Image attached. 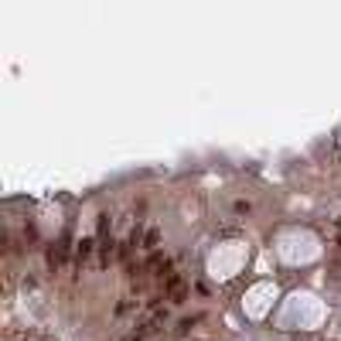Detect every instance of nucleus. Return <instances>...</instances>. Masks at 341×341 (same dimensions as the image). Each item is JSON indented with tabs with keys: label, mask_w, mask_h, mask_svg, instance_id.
<instances>
[{
	"label": "nucleus",
	"mask_w": 341,
	"mask_h": 341,
	"mask_svg": "<svg viewBox=\"0 0 341 341\" xmlns=\"http://www.w3.org/2000/svg\"><path fill=\"white\" fill-rule=\"evenodd\" d=\"M164 290H167V297H171L174 304H181V300L188 297V287H184V280H181L178 273H167V276H164Z\"/></svg>",
	"instance_id": "1"
},
{
	"label": "nucleus",
	"mask_w": 341,
	"mask_h": 341,
	"mask_svg": "<svg viewBox=\"0 0 341 341\" xmlns=\"http://www.w3.org/2000/svg\"><path fill=\"white\" fill-rule=\"evenodd\" d=\"M147 270L150 273H157V276H164V273H171V260L164 256V253H150V260H147Z\"/></svg>",
	"instance_id": "2"
},
{
	"label": "nucleus",
	"mask_w": 341,
	"mask_h": 341,
	"mask_svg": "<svg viewBox=\"0 0 341 341\" xmlns=\"http://www.w3.org/2000/svg\"><path fill=\"white\" fill-rule=\"evenodd\" d=\"M75 253H79V263L92 253V239H79V246H75Z\"/></svg>",
	"instance_id": "3"
},
{
	"label": "nucleus",
	"mask_w": 341,
	"mask_h": 341,
	"mask_svg": "<svg viewBox=\"0 0 341 341\" xmlns=\"http://www.w3.org/2000/svg\"><path fill=\"white\" fill-rule=\"evenodd\" d=\"M157 242H160V232H157V229H150V232L143 236V246H147V249H154Z\"/></svg>",
	"instance_id": "4"
},
{
	"label": "nucleus",
	"mask_w": 341,
	"mask_h": 341,
	"mask_svg": "<svg viewBox=\"0 0 341 341\" xmlns=\"http://www.w3.org/2000/svg\"><path fill=\"white\" fill-rule=\"evenodd\" d=\"M106 232H109V215H99V236H103V242H106Z\"/></svg>",
	"instance_id": "5"
},
{
	"label": "nucleus",
	"mask_w": 341,
	"mask_h": 341,
	"mask_svg": "<svg viewBox=\"0 0 341 341\" xmlns=\"http://www.w3.org/2000/svg\"><path fill=\"white\" fill-rule=\"evenodd\" d=\"M130 249H133V242H130V239H127V242H123V246H120V249H116V256H120V260H130Z\"/></svg>",
	"instance_id": "6"
}]
</instances>
